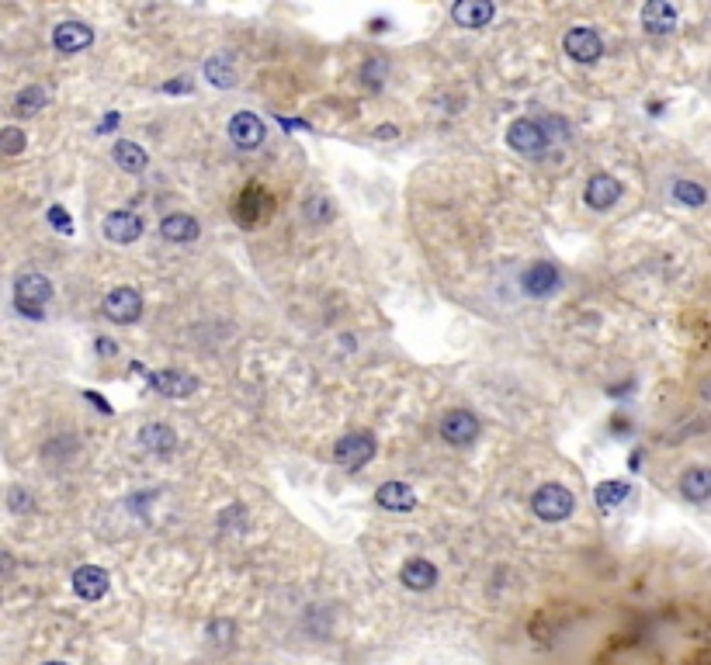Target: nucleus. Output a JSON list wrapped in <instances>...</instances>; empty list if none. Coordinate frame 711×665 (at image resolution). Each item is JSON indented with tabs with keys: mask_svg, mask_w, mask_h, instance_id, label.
I'll return each mask as SVG.
<instances>
[{
	"mask_svg": "<svg viewBox=\"0 0 711 665\" xmlns=\"http://www.w3.org/2000/svg\"><path fill=\"white\" fill-rule=\"evenodd\" d=\"M104 236L112 239V243H136L139 236H142V218L136 212H112V216L104 218Z\"/></svg>",
	"mask_w": 711,
	"mask_h": 665,
	"instance_id": "obj_15",
	"label": "nucleus"
},
{
	"mask_svg": "<svg viewBox=\"0 0 711 665\" xmlns=\"http://www.w3.org/2000/svg\"><path fill=\"white\" fill-rule=\"evenodd\" d=\"M160 236L167 243H191V239H198V218L174 212V216H167L160 222Z\"/></svg>",
	"mask_w": 711,
	"mask_h": 665,
	"instance_id": "obj_20",
	"label": "nucleus"
},
{
	"mask_svg": "<svg viewBox=\"0 0 711 665\" xmlns=\"http://www.w3.org/2000/svg\"><path fill=\"white\" fill-rule=\"evenodd\" d=\"M21 149H24V132H21V129H4V132H0V153L18 157Z\"/></svg>",
	"mask_w": 711,
	"mask_h": 665,
	"instance_id": "obj_28",
	"label": "nucleus"
},
{
	"mask_svg": "<svg viewBox=\"0 0 711 665\" xmlns=\"http://www.w3.org/2000/svg\"><path fill=\"white\" fill-rule=\"evenodd\" d=\"M680 496L691 503H708L711 499V468L697 465L680 475Z\"/></svg>",
	"mask_w": 711,
	"mask_h": 665,
	"instance_id": "obj_19",
	"label": "nucleus"
},
{
	"mask_svg": "<svg viewBox=\"0 0 711 665\" xmlns=\"http://www.w3.org/2000/svg\"><path fill=\"white\" fill-rule=\"evenodd\" d=\"M205 77L212 87H237V70H233V59L229 56H216L205 63Z\"/></svg>",
	"mask_w": 711,
	"mask_h": 665,
	"instance_id": "obj_23",
	"label": "nucleus"
},
{
	"mask_svg": "<svg viewBox=\"0 0 711 665\" xmlns=\"http://www.w3.org/2000/svg\"><path fill=\"white\" fill-rule=\"evenodd\" d=\"M621 198V180L611 174H593L587 180V191H583V201L590 205L593 212H608L611 205H618Z\"/></svg>",
	"mask_w": 711,
	"mask_h": 665,
	"instance_id": "obj_8",
	"label": "nucleus"
},
{
	"mask_svg": "<svg viewBox=\"0 0 711 665\" xmlns=\"http://www.w3.org/2000/svg\"><path fill=\"white\" fill-rule=\"evenodd\" d=\"M83 399H87V402H91V406H98V410L104 412V416H112V406H108V402H104V399H101V395H94V391H83Z\"/></svg>",
	"mask_w": 711,
	"mask_h": 665,
	"instance_id": "obj_31",
	"label": "nucleus"
},
{
	"mask_svg": "<svg viewBox=\"0 0 711 665\" xmlns=\"http://www.w3.org/2000/svg\"><path fill=\"white\" fill-rule=\"evenodd\" d=\"M45 101H49V94H45L42 87H28V91H21L18 101H15V111H18V115H35V111L45 108Z\"/></svg>",
	"mask_w": 711,
	"mask_h": 665,
	"instance_id": "obj_26",
	"label": "nucleus"
},
{
	"mask_svg": "<svg viewBox=\"0 0 711 665\" xmlns=\"http://www.w3.org/2000/svg\"><path fill=\"white\" fill-rule=\"evenodd\" d=\"M452 18L458 28H486L496 18V7L490 0H458L452 7Z\"/></svg>",
	"mask_w": 711,
	"mask_h": 665,
	"instance_id": "obj_11",
	"label": "nucleus"
},
{
	"mask_svg": "<svg viewBox=\"0 0 711 665\" xmlns=\"http://www.w3.org/2000/svg\"><path fill=\"white\" fill-rule=\"evenodd\" d=\"M521 288L531 298H549L552 292H559V271L552 264H531L521 277Z\"/></svg>",
	"mask_w": 711,
	"mask_h": 665,
	"instance_id": "obj_13",
	"label": "nucleus"
},
{
	"mask_svg": "<svg viewBox=\"0 0 711 665\" xmlns=\"http://www.w3.org/2000/svg\"><path fill=\"white\" fill-rule=\"evenodd\" d=\"M642 28L649 35H670L673 28H677V7L667 4V0H649L642 7Z\"/></svg>",
	"mask_w": 711,
	"mask_h": 665,
	"instance_id": "obj_16",
	"label": "nucleus"
},
{
	"mask_svg": "<svg viewBox=\"0 0 711 665\" xmlns=\"http://www.w3.org/2000/svg\"><path fill=\"white\" fill-rule=\"evenodd\" d=\"M94 42V28L91 24H83V21H63L53 28V45L60 49V53H80V49H87Z\"/></svg>",
	"mask_w": 711,
	"mask_h": 665,
	"instance_id": "obj_10",
	"label": "nucleus"
},
{
	"mask_svg": "<svg viewBox=\"0 0 711 665\" xmlns=\"http://www.w3.org/2000/svg\"><path fill=\"white\" fill-rule=\"evenodd\" d=\"M115 163H119L125 174H142L146 163H150V157H146L142 146L129 142V139H119V142H115Z\"/></svg>",
	"mask_w": 711,
	"mask_h": 665,
	"instance_id": "obj_22",
	"label": "nucleus"
},
{
	"mask_svg": "<svg viewBox=\"0 0 711 665\" xmlns=\"http://www.w3.org/2000/svg\"><path fill=\"white\" fill-rule=\"evenodd\" d=\"M108 586H112V579H108V572L98 565H83L73 572V593H77L80 600H101L104 593H108Z\"/></svg>",
	"mask_w": 711,
	"mask_h": 665,
	"instance_id": "obj_14",
	"label": "nucleus"
},
{
	"mask_svg": "<svg viewBox=\"0 0 711 665\" xmlns=\"http://www.w3.org/2000/svg\"><path fill=\"white\" fill-rule=\"evenodd\" d=\"M15 298H18V309H39V305H45L53 298V284H49L45 275L28 271V275H21L15 281Z\"/></svg>",
	"mask_w": 711,
	"mask_h": 665,
	"instance_id": "obj_7",
	"label": "nucleus"
},
{
	"mask_svg": "<svg viewBox=\"0 0 711 665\" xmlns=\"http://www.w3.org/2000/svg\"><path fill=\"white\" fill-rule=\"evenodd\" d=\"M7 506L15 509V513H28V509L35 506V503H32V496H28L24 489H11V492H7Z\"/></svg>",
	"mask_w": 711,
	"mask_h": 665,
	"instance_id": "obj_29",
	"label": "nucleus"
},
{
	"mask_svg": "<svg viewBox=\"0 0 711 665\" xmlns=\"http://www.w3.org/2000/svg\"><path fill=\"white\" fill-rule=\"evenodd\" d=\"M375 136H378V139H393L395 129H393V125H382V129H375Z\"/></svg>",
	"mask_w": 711,
	"mask_h": 665,
	"instance_id": "obj_34",
	"label": "nucleus"
},
{
	"mask_svg": "<svg viewBox=\"0 0 711 665\" xmlns=\"http://www.w3.org/2000/svg\"><path fill=\"white\" fill-rule=\"evenodd\" d=\"M562 49H566L570 59L590 66V63H597V59L604 56V39L593 28H570L566 39H562Z\"/></svg>",
	"mask_w": 711,
	"mask_h": 665,
	"instance_id": "obj_4",
	"label": "nucleus"
},
{
	"mask_svg": "<svg viewBox=\"0 0 711 665\" xmlns=\"http://www.w3.org/2000/svg\"><path fill=\"white\" fill-rule=\"evenodd\" d=\"M593 499H597V506L600 509L621 506V503L628 499V486H625V482H600V486L593 489Z\"/></svg>",
	"mask_w": 711,
	"mask_h": 665,
	"instance_id": "obj_24",
	"label": "nucleus"
},
{
	"mask_svg": "<svg viewBox=\"0 0 711 665\" xmlns=\"http://www.w3.org/2000/svg\"><path fill=\"white\" fill-rule=\"evenodd\" d=\"M104 315L112 323H119V326H129V323H136L142 315V298H139L136 288H115L104 298Z\"/></svg>",
	"mask_w": 711,
	"mask_h": 665,
	"instance_id": "obj_5",
	"label": "nucleus"
},
{
	"mask_svg": "<svg viewBox=\"0 0 711 665\" xmlns=\"http://www.w3.org/2000/svg\"><path fill=\"white\" fill-rule=\"evenodd\" d=\"M115 125H119V115H108V118H104V121L98 125V132H112Z\"/></svg>",
	"mask_w": 711,
	"mask_h": 665,
	"instance_id": "obj_33",
	"label": "nucleus"
},
{
	"mask_svg": "<svg viewBox=\"0 0 711 665\" xmlns=\"http://www.w3.org/2000/svg\"><path fill=\"white\" fill-rule=\"evenodd\" d=\"M302 212H306L309 222H330V218H334V205H330L323 195H313L306 205H302Z\"/></svg>",
	"mask_w": 711,
	"mask_h": 665,
	"instance_id": "obj_27",
	"label": "nucleus"
},
{
	"mask_svg": "<svg viewBox=\"0 0 711 665\" xmlns=\"http://www.w3.org/2000/svg\"><path fill=\"white\" fill-rule=\"evenodd\" d=\"M49 222H53V226H56V229H60V233H73V226H70V216H66V212H63L60 205H53V208H49Z\"/></svg>",
	"mask_w": 711,
	"mask_h": 665,
	"instance_id": "obj_30",
	"label": "nucleus"
},
{
	"mask_svg": "<svg viewBox=\"0 0 711 665\" xmlns=\"http://www.w3.org/2000/svg\"><path fill=\"white\" fill-rule=\"evenodd\" d=\"M531 509H534V516H538V520H545V524H559V520H566V516L576 509V499L566 486H559V482H545V486L531 496Z\"/></svg>",
	"mask_w": 711,
	"mask_h": 665,
	"instance_id": "obj_1",
	"label": "nucleus"
},
{
	"mask_svg": "<svg viewBox=\"0 0 711 665\" xmlns=\"http://www.w3.org/2000/svg\"><path fill=\"white\" fill-rule=\"evenodd\" d=\"M507 142H511L514 153L538 157L549 146V129L541 121H534V118H517V121H511V129H507Z\"/></svg>",
	"mask_w": 711,
	"mask_h": 665,
	"instance_id": "obj_2",
	"label": "nucleus"
},
{
	"mask_svg": "<svg viewBox=\"0 0 711 665\" xmlns=\"http://www.w3.org/2000/svg\"><path fill=\"white\" fill-rule=\"evenodd\" d=\"M139 444L150 450V454H170V450L178 448V433L170 430V427H163V423H146L139 430Z\"/></svg>",
	"mask_w": 711,
	"mask_h": 665,
	"instance_id": "obj_21",
	"label": "nucleus"
},
{
	"mask_svg": "<svg viewBox=\"0 0 711 665\" xmlns=\"http://www.w3.org/2000/svg\"><path fill=\"white\" fill-rule=\"evenodd\" d=\"M45 665H66V662H45Z\"/></svg>",
	"mask_w": 711,
	"mask_h": 665,
	"instance_id": "obj_35",
	"label": "nucleus"
},
{
	"mask_svg": "<svg viewBox=\"0 0 711 665\" xmlns=\"http://www.w3.org/2000/svg\"><path fill=\"white\" fill-rule=\"evenodd\" d=\"M229 139L237 142L239 149H258L264 142V121L254 111H239L229 121Z\"/></svg>",
	"mask_w": 711,
	"mask_h": 665,
	"instance_id": "obj_12",
	"label": "nucleus"
},
{
	"mask_svg": "<svg viewBox=\"0 0 711 665\" xmlns=\"http://www.w3.org/2000/svg\"><path fill=\"white\" fill-rule=\"evenodd\" d=\"M673 198H677L680 205H691V208L708 205V191H705L701 184H694V180H677V184H673Z\"/></svg>",
	"mask_w": 711,
	"mask_h": 665,
	"instance_id": "obj_25",
	"label": "nucleus"
},
{
	"mask_svg": "<svg viewBox=\"0 0 711 665\" xmlns=\"http://www.w3.org/2000/svg\"><path fill=\"white\" fill-rule=\"evenodd\" d=\"M375 503L382 509H393V513H410V509L416 506V496H414V489L403 486V482H385V486H378Z\"/></svg>",
	"mask_w": 711,
	"mask_h": 665,
	"instance_id": "obj_18",
	"label": "nucleus"
},
{
	"mask_svg": "<svg viewBox=\"0 0 711 665\" xmlns=\"http://www.w3.org/2000/svg\"><path fill=\"white\" fill-rule=\"evenodd\" d=\"M441 437L454 448H469L479 437V419L469 410H452L441 419Z\"/></svg>",
	"mask_w": 711,
	"mask_h": 665,
	"instance_id": "obj_6",
	"label": "nucleus"
},
{
	"mask_svg": "<svg viewBox=\"0 0 711 665\" xmlns=\"http://www.w3.org/2000/svg\"><path fill=\"white\" fill-rule=\"evenodd\" d=\"M399 583L414 593H427V589L437 583V568L427 562V558H410L403 572H399Z\"/></svg>",
	"mask_w": 711,
	"mask_h": 665,
	"instance_id": "obj_17",
	"label": "nucleus"
},
{
	"mask_svg": "<svg viewBox=\"0 0 711 665\" xmlns=\"http://www.w3.org/2000/svg\"><path fill=\"white\" fill-rule=\"evenodd\" d=\"M115 351H119V347H115L112 340H104V336H101V340H98V353H101V357H112Z\"/></svg>",
	"mask_w": 711,
	"mask_h": 665,
	"instance_id": "obj_32",
	"label": "nucleus"
},
{
	"mask_svg": "<svg viewBox=\"0 0 711 665\" xmlns=\"http://www.w3.org/2000/svg\"><path fill=\"white\" fill-rule=\"evenodd\" d=\"M150 389L157 391V395H167V399H188L198 389V378H191L188 371L167 368V371L150 374Z\"/></svg>",
	"mask_w": 711,
	"mask_h": 665,
	"instance_id": "obj_9",
	"label": "nucleus"
},
{
	"mask_svg": "<svg viewBox=\"0 0 711 665\" xmlns=\"http://www.w3.org/2000/svg\"><path fill=\"white\" fill-rule=\"evenodd\" d=\"M375 458V437L372 433H347L334 444V461L344 468H361Z\"/></svg>",
	"mask_w": 711,
	"mask_h": 665,
	"instance_id": "obj_3",
	"label": "nucleus"
}]
</instances>
